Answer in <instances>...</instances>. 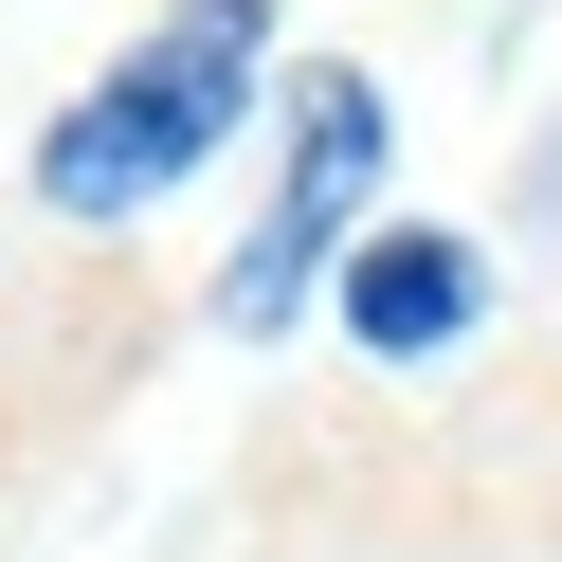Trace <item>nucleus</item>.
<instances>
[{"label":"nucleus","mask_w":562,"mask_h":562,"mask_svg":"<svg viewBox=\"0 0 562 562\" xmlns=\"http://www.w3.org/2000/svg\"><path fill=\"white\" fill-rule=\"evenodd\" d=\"M255 37H272V0H182V19L91 91V110H55L37 200H55V218H127V200H164L182 164H218L236 91H255Z\"/></svg>","instance_id":"1"},{"label":"nucleus","mask_w":562,"mask_h":562,"mask_svg":"<svg viewBox=\"0 0 562 562\" xmlns=\"http://www.w3.org/2000/svg\"><path fill=\"white\" fill-rule=\"evenodd\" d=\"M363 164H381V91H363V74H308V91H291V164H272V218L236 236V272H218V327H236V345L308 308L327 236L363 218Z\"/></svg>","instance_id":"2"},{"label":"nucleus","mask_w":562,"mask_h":562,"mask_svg":"<svg viewBox=\"0 0 562 562\" xmlns=\"http://www.w3.org/2000/svg\"><path fill=\"white\" fill-rule=\"evenodd\" d=\"M345 327H363L381 363L472 345V236H363V255H345Z\"/></svg>","instance_id":"3"}]
</instances>
